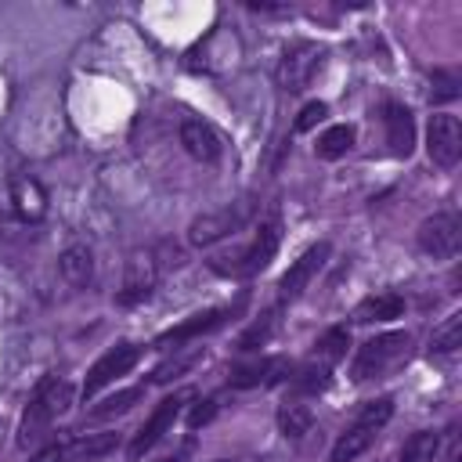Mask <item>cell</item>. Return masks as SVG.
<instances>
[{"label":"cell","instance_id":"obj_1","mask_svg":"<svg viewBox=\"0 0 462 462\" xmlns=\"http://www.w3.org/2000/svg\"><path fill=\"white\" fill-rule=\"evenodd\" d=\"M278 245H282V217H278V213H271V217H263V220H260L256 235H253L242 249L213 256V260H209V267H213L217 274H227V278H253V274H260V271L274 260Z\"/></svg>","mask_w":462,"mask_h":462},{"label":"cell","instance_id":"obj_2","mask_svg":"<svg viewBox=\"0 0 462 462\" xmlns=\"http://www.w3.org/2000/svg\"><path fill=\"white\" fill-rule=\"evenodd\" d=\"M72 404V383L61 375H47L40 379V386L32 390L22 422H18V448H32L43 440V433L51 430V422Z\"/></svg>","mask_w":462,"mask_h":462},{"label":"cell","instance_id":"obj_3","mask_svg":"<svg viewBox=\"0 0 462 462\" xmlns=\"http://www.w3.org/2000/svg\"><path fill=\"white\" fill-rule=\"evenodd\" d=\"M408 346H411L408 332H383V336L368 339L354 357V368H350L354 383H365V379H375V375L397 368L408 357Z\"/></svg>","mask_w":462,"mask_h":462},{"label":"cell","instance_id":"obj_4","mask_svg":"<svg viewBox=\"0 0 462 462\" xmlns=\"http://www.w3.org/2000/svg\"><path fill=\"white\" fill-rule=\"evenodd\" d=\"M159 274H162V267H159L155 249H134V253L126 256L123 289L116 292V303H119V307H137V303H144V300L155 292Z\"/></svg>","mask_w":462,"mask_h":462},{"label":"cell","instance_id":"obj_5","mask_svg":"<svg viewBox=\"0 0 462 462\" xmlns=\"http://www.w3.org/2000/svg\"><path fill=\"white\" fill-rule=\"evenodd\" d=\"M321 65H325V51L310 40H296L278 61V87L289 94H300L310 87V79L321 72Z\"/></svg>","mask_w":462,"mask_h":462},{"label":"cell","instance_id":"obj_6","mask_svg":"<svg viewBox=\"0 0 462 462\" xmlns=\"http://www.w3.org/2000/svg\"><path fill=\"white\" fill-rule=\"evenodd\" d=\"M249 213H253V202H245V199H242V202H231V206H220V209H209V213H202V217L191 220L188 242L199 245V249L217 245L220 238L235 235V231L249 220Z\"/></svg>","mask_w":462,"mask_h":462},{"label":"cell","instance_id":"obj_7","mask_svg":"<svg viewBox=\"0 0 462 462\" xmlns=\"http://www.w3.org/2000/svg\"><path fill=\"white\" fill-rule=\"evenodd\" d=\"M415 242H419V249H422L426 256H433V260H451V256L458 253V245H462V220H458V213L440 209V213L426 217V220L419 224V231H415Z\"/></svg>","mask_w":462,"mask_h":462},{"label":"cell","instance_id":"obj_8","mask_svg":"<svg viewBox=\"0 0 462 462\" xmlns=\"http://www.w3.org/2000/svg\"><path fill=\"white\" fill-rule=\"evenodd\" d=\"M141 346L137 343H116V346H108L94 365H90V372H87V379H83V401H90V397H97L112 379H119V375H126L137 361H141Z\"/></svg>","mask_w":462,"mask_h":462},{"label":"cell","instance_id":"obj_9","mask_svg":"<svg viewBox=\"0 0 462 462\" xmlns=\"http://www.w3.org/2000/svg\"><path fill=\"white\" fill-rule=\"evenodd\" d=\"M426 152H430V162L440 166V170H451L462 155V126L451 112H437L430 116V126H426Z\"/></svg>","mask_w":462,"mask_h":462},{"label":"cell","instance_id":"obj_10","mask_svg":"<svg viewBox=\"0 0 462 462\" xmlns=\"http://www.w3.org/2000/svg\"><path fill=\"white\" fill-rule=\"evenodd\" d=\"M184 401H188V393H173V397H166V401H159V408L152 411V419L134 433V440H130V448H126V455L130 458H141V455H148L170 430H173V422H177V415H180V408H184Z\"/></svg>","mask_w":462,"mask_h":462},{"label":"cell","instance_id":"obj_11","mask_svg":"<svg viewBox=\"0 0 462 462\" xmlns=\"http://www.w3.org/2000/svg\"><path fill=\"white\" fill-rule=\"evenodd\" d=\"M328 253H332L328 242H314L310 249H303V253L292 260V267H289V271L282 274V282H278V296H282V303H285V300H296V296L310 285V278L325 267Z\"/></svg>","mask_w":462,"mask_h":462},{"label":"cell","instance_id":"obj_12","mask_svg":"<svg viewBox=\"0 0 462 462\" xmlns=\"http://www.w3.org/2000/svg\"><path fill=\"white\" fill-rule=\"evenodd\" d=\"M235 314V307L227 310V307H217V310H202V314H191L188 321H180V325H173V328H166L159 339H155V346L159 350H177V346H184V343H191V339H199L202 332H213V328H220L227 318Z\"/></svg>","mask_w":462,"mask_h":462},{"label":"cell","instance_id":"obj_13","mask_svg":"<svg viewBox=\"0 0 462 462\" xmlns=\"http://www.w3.org/2000/svg\"><path fill=\"white\" fill-rule=\"evenodd\" d=\"M180 144H184V152H188L195 162H217V159L224 155L220 134H217L209 123H202V119H184V123H180Z\"/></svg>","mask_w":462,"mask_h":462},{"label":"cell","instance_id":"obj_14","mask_svg":"<svg viewBox=\"0 0 462 462\" xmlns=\"http://www.w3.org/2000/svg\"><path fill=\"white\" fill-rule=\"evenodd\" d=\"M383 123H386V144L397 159H408L415 148V119L401 101H390L383 108Z\"/></svg>","mask_w":462,"mask_h":462},{"label":"cell","instance_id":"obj_15","mask_svg":"<svg viewBox=\"0 0 462 462\" xmlns=\"http://www.w3.org/2000/svg\"><path fill=\"white\" fill-rule=\"evenodd\" d=\"M7 188H11L14 213H18L22 220H40V217L47 213V191H43V184H40L36 177H29V173H14Z\"/></svg>","mask_w":462,"mask_h":462},{"label":"cell","instance_id":"obj_16","mask_svg":"<svg viewBox=\"0 0 462 462\" xmlns=\"http://www.w3.org/2000/svg\"><path fill=\"white\" fill-rule=\"evenodd\" d=\"M58 274L72 285V289H87L94 282V253L87 242H72L61 249L58 256Z\"/></svg>","mask_w":462,"mask_h":462},{"label":"cell","instance_id":"obj_17","mask_svg":"<svg viewBox=\"0 0 462 462\" xmlns=\"http://www.w3.org/2000/svg\"><path fill=\"white\" fill-rule=\"evenodd\" d=\"M346 346H350V332H346L343 325H336V328H328V332L314 343V350H310V357H307L303 365H307V368H314V372L332 375V368L346 357Z\"/></svg>","mask_w":462,"mask_h":462},{"label":"cell","instance_id":"obj_18","mask_svg":"<svg viewBox=\"0 0 462 462\" xmlns=\"http://www.w3.org/2000/svg\"><path fill=\"white\" fill-rule=\"evenodd\" d=\"M119 444L116 433H72L65 437V458L69 462H87V458H101Z\"/></svg>","mask_w":462,"mask_h":462},{"label":"cell","instance_id":"obj_19","mask_svg":"<svg viewBox=\"0 0 462 462\" xmlns=\"http://www.w3.org/2000/svg\"><path fill=\"white\" fill-rule=\"evenodd\" d=\"M404 314V296L397 292H379V296H368L354 307V321L368 325V321H393Z\"/></svg>","mask_w":462,"mask_h":462},{"label":"cell","instance_id":"obj_20","mask_svg":"<svg viewBox=\"0 0 462 462\" xmlns=\"http://www.w3.org/2000/svg\"><path fill=\"white\" fill-rule=\"evenodd\" d=\"M375 433H379V430H368V426H357V422H350V426L339 433V440L332 444V451H328V462H354L357 455H365V451L372 448Z\"/></svg>","mask_w":462,"mask_h":462},{"label":"cell","instance_id":"obj_21","mask_svg":"<svg viewBox=\"0 0 462 462\" xmlns=\"http://www.w3.org/2000/svg\"><path fill=\"white\" fill-rule=\"evenodd\" d=\"M310 426H314V411H310L307 404L285 401V404L278 408V430H282V437L300 440L303 433H310Z\"/></svg>","mask_w":462,"mask_h":462},{"label":"cell","instance_id":"obj_22","mask_svg":"<svg viewBox=\"0 0 462 462\" xmlns=\"http://www.w3.org/2000/svg\"><path fill=\"white\" fill-rule=\"evenodd\" d=\"M350 148H354V126H346V123H336V126H328V130L318 137V144H314V155L332 162V159H343Z\"/></svg>","mask_w":462,"mask_h":462},{"label":"cell","instance_id":"obj_23","mask_svg":"<svg viewBox=\"0 0 462 462\" xmlns=\"http://www.w3.org/2000/svg\"><path fill=\"white\" fill-rule=\"evenodd\" d=\"M437 451H440V433H433V430H419V433H411V437L401 444L397 462H433Z\"/></svg>","mask_w":462,"mask_h":462},{"label":"cell","instance_id":"obj_24","mask_svg":"<svg viewBox=\"0 0 462 462\" xmlns=\"http://www.w3.org/2000/svg\"><path fill=\"white\" fill-rule=\"evenodd\" d=\"M458 346H462V310H451L430 332V354H455Z\"/></svg>","mask_w":462,"mask_h":462},{"label":"cell","instance_id":"obj_25","mask_svg":"<svg viewBox=\"0 0 462 462\" xmlns=\"http://www.w3.org/2000/svg\"><path fill=\"white\" fill-rule=\"evenodd\" d=\"M202 357H206V350H202V346H180V354H177V357H166V361L148 375V383H170V379L184 375L188 368H195Z\"/></svg>","mask_w":462,"mask_h":462},{"label":"cell","instance_id":"obj_26","mask_svg":"<svg viewBox=\"0 0 462 462\" xmlns=\"http://www.w3.org/2000/svg\"><path fill=\"white\" fill-rule=\"evenodd\" d=\"M278 314H282V307H271V310H267L260 321H253V325H249V328L238 336V350H256V346H263V343H267V339L278 332V321H282Z\"/></svg>","mask_w":462,"mask_h":462},{"label":"cell","instance_id":"obj_27","mask_svg":"<svg viewBox=\"0 0 462 462\" xmlns=\"http://www.w3.org/2000/svg\"><path fill=\"white\" fill-rule=\"evenodd\" d=\"M144 397V386H130V390H119V393H112V397H105V401H97L94 408H87L94 419H108V415H123V411H130L137 401Z\"/></svg>","mask_w":462,"mask_h":462},{"label":"cell","instance_id":"obj_28","mask_svg":"<svg viewBox=\"0 0 462 462\" xmlns=\"http://www.w3.org/2000/svg\"><path fill=\"white\" fill-rule=\"evenodd\" d=\"M390 415H393V401L390 397H375V401H365L361 404V411L354 415V422L357 426H368V430H383L390 422Z\"/></svg>","mask_w":462,"mask_h":462},{"label":"cell","instance_id":"obj_29","mask_svg":"<svg viewBox=\"0 0 462 462\" xmlns=\"http://www.w3.org/2000/svg\"><path fill=\"white\" fill-rule=\"evenodd\" d=\"M455 97H458V76L437 69V72H433V101L444 105V101H455Z\"/></svg>","mask_w":462,"mask_h":462},{"label":"cell","instance_id":"obj_30","mask_svg":"<svg viewBox=\"0 0 462 462\" xmlns=\"http://www.w3.org/2000/svg\"><path fill=\"white\" fill-rule=\"evenodd\" d=\"M325 112H328V108H325L321 101H307V105L300 108V116H296V123H292V130H296V134H307V130H314V126L325 119Z\"/></svg>","mask_w":462,"mask_h":462},{"label":"cell","instance_id":"obj_31","mask_svg":"<svg viewBox=\"0 0 462 462\" xmlns=\"http://www.w3.org/2000/svg\"><path fill=\"white\" fill-rule=\"evenodd\" d=\"M213 415H217V401H199V404L191 408V415H188V426L199 430V426H206Z\"/></svg>","mask_w":462,"mask_h":462},{"label":"cell","instance_id":"obj_32","mask_svg":"<svg viewBox=\"0 0 462 462\" xmlns=\"http://www.w3.org/2000/svg\"><path fill=\"white\" fill-rule=\"evenodd\" d=\"M29 462H69V458H65V437L54 440V444H47V448H43L36 458H29Z\"/></svg>","mask_w":462,"mask_h":462},{"label":"cell","instance_id":"obj_33","mask_svg":"<svg viewBox=\"0 0 462 462\" xmlns=\"http://www.w3.org/2000/svg\"><path fill=\"white\" fill-rule=\"evenodd\" d=\"M245 7H249V11H289L285 4H260V0H249Z\"/></svg>","mask_w":462,"mask_h":462},{"label":"cell","instance_id":"obj_34","mask_svg":"<svg viewBox=\"0 0 462 462\" xmlns=\"http://www.w3.org/2000/svg\"><path fill=\"white\" fill-rule=\"evenodd\" d=\"M166 462H184V455H177V458H166Z\"/></svg>","mask_w":462,"mask_h":462},{"label":"cell","instance_id":"obj_35","mask_svg":"<svg viewBox=\"0 0 462 462\" xmlns=\"http://www.w3.org/2000/svg\"><path fill=\"white\" fill-rule=\"evenodd\" d=\"M217 462H242V458H217Z\"/></svg>","mask_w":462,"mask_h":462}]
</instances>
